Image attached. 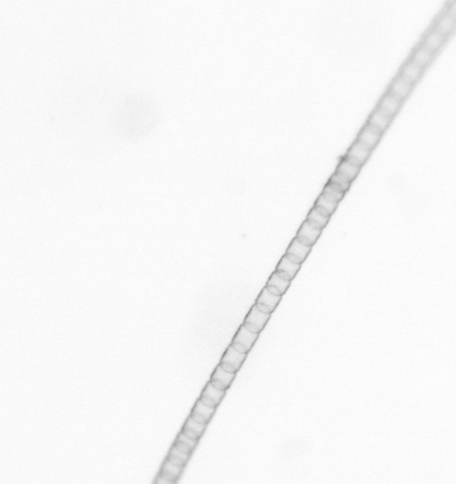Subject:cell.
<instances>
[{"label": "cell", "mask_w": 456, "mask_h": 484, "mask_svg": "<svg viewBox=\"0 0 456 484\" xmlns=\"http://www.w3.org/2000/svg\"><path fill=\"white\" fill-rule=\"evenodd\" d=\"M190 416L192 417V418H193V419L198 423H200V424H206V425H208V423L206 422V420H205L204 418H202L201 416L198 415V414L191 413V415H190Z\"/></svg>", "instance_id": "obj_33"}, {"label": "cell", "mask_w": 456, "mask_h": 484, "mask_svg": "<svg viewBox=\"0 0 456 484\" xmlns=\"http://www.w3.org/2000/svg\"><path fill=\"white\" fill-rule=\"evenodd\" d=\"M323 192L325 193H327L329 195L332 196L333 198H336L338 202H340L343 198H344L345 193L344 192H339L338 190L334 189L332 186H330L328 183L326 185V187L323 190Z\"/></svg>", "instance_id": "obj_26"}, {"label": "cell", "mask_w": 456, "mask_h": 484, "mask_svg": "<svg viewBox=\"0 0 456 484\" xmlns=\"http://www.w3.org/2000/svg\"><path fill=\"white\" fill-rule=\"evenodd\" d=\"M330 218H331V216H327L326 214L319 210L317 207L314 206L310 210V212L308 213L306 220L308 222H310L312 225H314V227L323 230L324 228H326Z\"/></svg>", "instance_id": "obj_13"}, {"label": "cell", "mask_w": 456, "mask_h": 484, "mask_svg": "<svg viewBox=\"0 0 456 484\" xmlns=\"http://www.w3.org/2000/svg\"><path fill=\"white\" fill-rule=\"evenodd\" d=\"M210 382H211V384H212L213 386L216 387V388H217V389H218V390H226V391H227V388H226V387L224 386V385H223V384H222V383H220V382H218V381H216V380H213V379H211V380H210Z\"/></svg>", "instance_id": "obj_32"}, {"label": "cell", "mask_w": 456, "mask_h": 484, "mask_svg": "<svg viewBox=\"0 0 456 484\" xmlns=\"http://www.w3.org/2000/svg\"><path fill=\"white\" fill-rule=\"evenodd\" d=\"M281 299L282 295H274L273 293L270 292L266 287H264L260 295H258L255 303L266 306L269 309L270 312L273 313L279 303V301H281Z\"/></svg>", "instance_id": "obj_12"}, {"label": "cell", "mask_w": 456, "mask_h": 484, "mask_svg": "<svg viewBox=\"0 0 456 484\" xmlns=\"http://www.w3.org/2000/svg\"><path fill=\"white\" fill-rule=\"evenodd\" d=\"M390 122L391 118L381 112L379 109H377L371 115L368 124L382 133L388 127Z\"/></svg>", "instance_id": "obj_15"}, {"label": "cell", "mask_w": 456, "mask_h": 484, "mask_svg": "<svg viewBox=\"0 0 456 484\" xmlns=\"http://www.w3.org/2000/svg\"><path fill=\"white\" fill-rule=\"evenodd\" d=\"M259 335L260 333L252 332L249 331L244 325H242L237 330V333L235 334L233 339L231 341V345L237 351L243 354H248L253 345L255 344V341L259 337Z\"/></svg>", "instance_id": "obj_1"}, {"label": "cell", "mask_w": 456, "mask_h": 484, "mask_svg": "<svg viewBox=\"0 0 456 484\" xmlns=\"http://www.w3.org/2000/svg\"><path fill=\"white\" fill-rule=\"evenodd\" d=\"M400 99L397 98L395 95L387 94L382 98L379 104V109L385 115L391 118V116L396 115L397 110L400 107Z\"/></svg>", "instance_id": "obj_11"}, {"label": "cell", "mask_w": 456, "mask_h": 484, "mask_svg": "<svg viewBox=\"0 0 456 484\" xmlns=\"http://www.w3.org/2000/svg\"><path fill=\"white\" fill-rule=\"evenodd\" d=\"M432 58V54L427 47L418 49L414 55V61L420 67H424L429 63Z\"/></svg>", "instance_id": "obj_21"}, {"label": "cell", "mask_w": 456, "mask_h": 484, "mask_svg": "<svg viewBox=\"0 0 456 484\" xmlns=\"http://www.w3.org/2000/svg\"><path fill=\"white\" fill-rule=\"evenodd\" d=\"M247 357V354L237 351L231 345L228 346L220 363H225L232 366L237 372Z\"/></svg>", "instance_id": "obj_8"}, {"label": "cell", "mask_w": 456, "mask_h": 484, "mask_svg": "<svg viewBox=\"0 0 456 484\" xmlns=\"http://www.w3.org/2000/svg\"><path fill=\"white\" fill-rule=\"evenodd\" d=\"M169 455H173L175 457L181 459V461H183L185 463H187V461H189L190 457H191V455L187 454V453H184V452L180 451L174 445H173L172 448L169 450Z\"/></svg>", "instance_id": "obj_27"}, {"label": "cell", "mask_w": 456, "mask_h": 484, "mask_svg": "<svg viewBox=\"0 0 456 484\" xmlns=\"http://www.w3.org/2000/svg\"><path fill=\"white\" fill-rule=\"evenodd\" d=\"M220 366H222L223 369L227 371V372H231V373H236V372H236V370L234 369L232 366H230V365H228V364L220 363Z\"/></svg>", "instance_id": "obj_34"}, {"label": "cell", "mask_w": 456, "mask_h": 484, "mask_svg": "<svg viewBox=\"0 0 456 484\" xmlns=\"http://www.w3.org/2000/svg\"><path fill=\"white\" fill-rule=\"evenodd\" d=\"M216 410H217V408L209 407L207 405H205V403H203L201 400L199 399L197 401V402H196L195 406H194V408L192 410V413L201 416L202 418H204L206 420V422L209 423L211 421L215 413H216Z\"/></svg>", "instance_id": "obj_19"}, {"label": "cell", "mask_w": 456, "mask_h": 484, "mask_svg": "<svg viewBox=\"0 0 456 484\" xmlns=\"http://www.w3.org/2000/svg\"><path fill=\"white\" fill-rule=\"evenodd\" d=\"M270 317L271 313H263L258 309L255 304L253 305L246 316L243 325L252 332L261 333V331L267 325V321L269 320Z\"/></svg>", "instance_id": "obj_2"}, {"label": "cell", "mask_w": 456, "mask_h": 484, "mask_svg": "<svg viewBox=\"0 0 456 484\" xmlns=\"http://www.w3.org/2000/svg\"><path fill=\"white\" fill-rule=\"evenodd\" d=\"M330 182H332V183H335L336 185H338V186H340L342 189L344 190V192L346 193L347 191L350 188V180H347L346 178L344 177L343 175L338 174L335 172L334 174H332V177L329 180Z\"/></svg>", "instance_id": "obj_25"}, {"label": "cell", "mask_w": 456, "mask_h": 484, "mask_svg": "<svg viewBox=\"0 0 456 484\" xmlns=\"http://www.w3.org/2000/svg\"><path fill=\"white\" fill-rule=\"evenodd\" d=\"M207 425L206 424L198 423L192 417L189 416L187 418V421L184 424L183 428L188 429L190 431H193L200 438L205 433Z\"/></svg>", "instance_id": "obj_22"}, {"label": "cell", "mask_w": 456, "mask_h": 484, "mask_svg": "<svg viewBox=\"0 0 456 484\" xmlns=\"http://www.w3.org/2000/svg\"><path fill=\"white\" fill-rule=\"evenodd\" d=\"M443 42H444L443 35L438 32H434L428 35L426 39V47L430 51H433V50H438L440 47V45L443 44Z\"/></svg>", "instance_id": "obj_23"}, {"label": "cell", "mask_w": 456, "mask_h": 484, "mask_svg": "<svg viewBox=\"0 0 456 484\" xmlns=\"http://www.w3.org/2000/svg\"><path fill=\"white\" fill-rule=\"evenodd\" d=\"M225 395L226 390H218L216 387L213 386L211 384L210 381L208 382L206 386L205 387V389H204L201 394L202 396L207 397V398L211 400L212 402H215V404L217 405V407L219 406L220 403L223 401V397L225 396Z\"/></svg>", "instance_id": "obj_18"}, {"label": "cell", "mask_w": 456, "mask_h": 484, "mask_svg": "<svg viewBox=\"0 0 456 484\" xmlns=\"http://www.w3.org/2000/svg\"><path fill=\"white\" fill-rule=\"evenodd\" d=\"M360 170H361V167L354 165L344 158L343 161H341L339 165L338 166L336 173L343 175L344 177L346 178L347 180L352 182L353 180H355L356 176L358 175Z\"/></svg>", "instance_id": "obj_14"}, {"label": "cell", "mask_w": 456, "mask_h": 484, "mask_svg": "<svg viewBox=\"0 0 456 484\" xmlns=\"http://www.w3.org/2000/svg\"><path fill=\"white\" fill-rule=\"evenodd\" d=\"M167 460H169L171 463L174 464V465H176V466H179V467H185V465L187 463H185L183 461H181V459L179 458L175 457L173 455H168L167 456Z\"/></svg>", "instance_id": "obj_30"}, {"label": "cell", "mask_w": 456, "mask_h": 484, "mask_svg": "<svg viewBox=\"0 0 456 484\" xmlns=\"http://www.w3.org/2000/svg\"><path fill=\"white\" fill-rule=\"evenodd\" d=\"M301 266L302 264L293 262L284 254V256L282 257L281 260H279L278 266L276 267L275 272L284 279L291 281L299 271Z\"/></svg>", "instance_id": "obj_6"}, {"label": "cell", "mask_w": 456, "mask_h": 484, "mask_svg": "<svg viewBox=\"0 0 456 484\" xmlns=\"http://www.w3.org/2000/svg\"><path fill=\"white\" fill-rule=\"evenodd\" d=\"M421 74V68L415 62H410L407 64L403 70V78L409 83H413L420 78Z\"/></svg>", "instance_id": "obj_20"}, {"label": "cell", "mask_w": 456, "mask_h": 484, "mask_svg": "<svg viewBox=\"0 0 456 484\" xmlns=\"http://www.w3.org/2000/svg\"><path fill=\"white\" fill-rule=\"evenodd\" d=\"M176 440L180 441V442H181V443L187 444V445L191 447V448H192L193 449H195L196 447H197V445H198V443H199V441L193 440V439H192V438L187 437V436L183 434L181 431L180 432V433H179L178 437H177V438H176Z\"/></svg>", "instance_id": "obj_28"}, {"label": "cell", "mask_w": 456, "mask_h": 484, "mask_svg": "<svg viewBox=\"0 0 456 484\" xmlns=\"http://www.w3.org/2000/svg\"><path fill=\"white\" fill-rule=\"evenodd\" d=\"M321 233H322L321 229L314 227V225H312L310 222H308L306 220L300 227L296 238L303 244L313 247L318 239L320 238Z\"/></svg>", "instance_id": "obj_3"}, {"label": "cell", "mask_w": 456, "mask_h": 484, "mask_svg": "<svg viewBox=\"0 0 456 484\" xmlns=\"http://www.w3.org/2000/svg\"><path fill=\"white\" fill-rule=\"evenodd\" d=\"M338 204L339 202L336 198L329 195L327 193L322 192L317 198L314 206L326 214L327 216H332L336 209L338 208Z\"/></svg>", "instance_id": "obj_10"}, {"label": "cell", "mask_w": 456, "mask_h": 484, "mask_svg": "<svg viewBox=\"0 0 456 484\" xmlns=\"http://www.w3.org/2000/svg\"><path fill=\"white\" fill-rule=\"evenodd\" d=\"M174 446L176 449H178L180 451L187 453V454H189V455H192V453L194 450V449H192L191 447L188 446L187 444H185V443H181L180 441L177 440H175V443H174Z\"/></svg>", "instance_id": "obj_29"}, {"label": "cell", "mask_w": 456, "mask_h": 484, "mask_svg": "<svg viewBox=\"0 0 456 484\" xmlns=\"http://www.w3.org/2000/svg\"><path fill=\"white\" fill-rule=\"evenodd\" d=\"M454 24H455V21H454L453 18L451 16H448V15L444 16L439 21L438 26H437L438 33H440L442 35L447 34V33L451 32V30L453 29Z\"/></svg>", "instance_id": "obj_24"}, {"label": "cell", "mask_w": 456, "mask_h": 484, "mask_svg": "<svg viewBox=\"0 0 456 484\" xmlns=\"http://www.w3.org/2000/svg\"><path fill=\"white\" fill-rule=\"evenodd\" d=\"M370 155L371 151L365 147L364 145H362L361 143L356 141L351 145V147L347 152L344 158L354 165L362 167L368 160Z\"/></svg>", "instance_id": "obj_4"}, {"label": "cell", "mask_w": 456, "mask_h": 484, "mask_svg": "<svg viewBox=\"0 0 456 484\" xmlns=\"http://www.w3.org/2000/svg\"><path fill=\"white\" fill-rule=\"evenodd\" d=\"M291 281L286 280L283 277H280L277 272H273L271 275L269 279L267 280V288L270 292L273 293L274 295H283L286 292L288 288L290 287Z\"/></svg>", "instance_id": "obj_9"}, {"label": "cell", "mask_w": 456, "mask_h": 484, "mask_svg": "<svg viewBox=\"0 0 456 484\" xmlns=\"http://www.w3.org/2000/svg\"><path fill=\"white\" fill-rule=\"evenodd\" d=\"M411 83L407 81L405 79H403V77L397 78L391 86L392 94L395 95L399 99L406 98L411 91Z\"/></svg>", "instance_id": "obj_16"}, {"label": "cell", "mask_w": 456, "mask_h": 484, "mask_svg": "<svg viewBox=\"0 0 456 484\" xmlns=\"http://www.w3.org/2000/svg\"><path fill=\"white\" fill-rule=\"evenodd\" d=\"M199 399L201 400L203 403H205V405H207L209 407H211V408H217V405L215 404V402H212L211 400L207 398V397H205V396H200Z\"/></svg>", "instance_id": "obj_31"}, {"label": "cell", "mask_w": 456, "mask_h": 484, "mask_svg": "<svg viewBox=\"0 0 456 484\" xmlns=\"http://www.w3.org/2000/svg\"><path fill=\"white\" fill-rule=\"evenodd\" d=\"M235 376H236V373L227 372L223 369L222 366H220L219 364L214 371L213 374L211 375V379L218 381L220 383H222L228 390V388L231 386V383L235 378Z\"/></svg>", "instance_id": "obj_17"}, {"label": "cell", "mask_w": 456, "mask_h": 484, "mask_svg": "<svg viewBox=\"0 0 456 484\" xmlns=\"http://www.w3.org/2000/svg\"><path fill=\"white\" fill-rule=\"evenodd\" d=\"M311 246H307L295 238L288 247L285 255L293 262L302 264L311 251Z\"/></svg>", "instance_id": "obj_5"}, {"label": "cell", "mask_w": 456, "mask_h": 484, "mask_svg": "<svg viewBox=\"0 0 456 484\" xmlns=\"http://www.w3.org/2000/svg\"><path fill=\"white\" fill-rule=\"evenodd\" d=\"M381 138V132L368 124L362 129L358 136L359 143H361L369 151L375 148Z\"/></svg>", "instance_id": "obj_7"}]
</instances>
